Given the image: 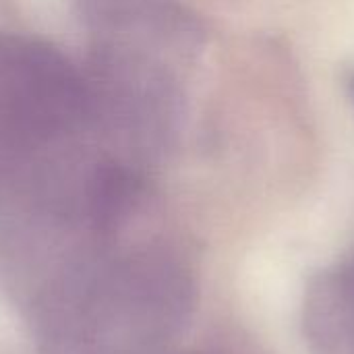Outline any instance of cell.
<instances>
[{
  "mask_svg": "<svg viewBox=\"0 0 354 354\" xmlns=\"http://www.w3.org/2000/svg\"><path fill=\"white\" fill-rule=\"evenodd\" d=\"M131 162L81 62L39 39L0 33V195L106 199L124 189Z\"/></svg>",
  "mask_w": 354,
  "mask_h": 354,
  "instance_id": "obj_1",
  "label": "cell"
},
{
  "mask_svg": "<svg viewBox=\"0 0 354 354\" xmlns=\"http://www.w3.org/2000/svg\"><path fill=\"white\" fill-rule=\"evenodd\" d=\"M89 44L147 50L191 62L203 48L201 21L176 0H73Z\"/></svg>",
  "mask_w": 354,
  "mask_h": 354,
  "instance_id": "obj_2",
  "label": "cell"
}]
</instances>
